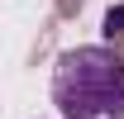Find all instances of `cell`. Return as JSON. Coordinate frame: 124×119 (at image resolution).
I'll return each mask as SVG.
<instances>
[{
  "instance_id": "cell-1",
  "label": "cell",
  "mask_w": 124,
  "mask_h": 119,
  "mask_svg": "<svg viewBox=\"0 0 124 119\" xmlns=\"http://www.w3.org/2000/svg\"><path fill=\"white\" fill-rule=\"evenodd\" d=\"M53 105L62 119H124V57L105 43L67 48L53 67Z\"/></svg>"
},
{
  "instance_id": "cell-2",
  "label": "cell",
  "mask_w": 124,
  "mask_h": 119,
  "mask_svg": "<svg viewBox=\"0 0 124 119\" xmlns=\"http://www.w3.org/2000/svg\"><path fill=\"white\" fill-rule=\"evenodd\" d=\"M124 29V10H110V15H105V33H110V38H115V33H119Z\"/></svg>"
}]
</instances>
